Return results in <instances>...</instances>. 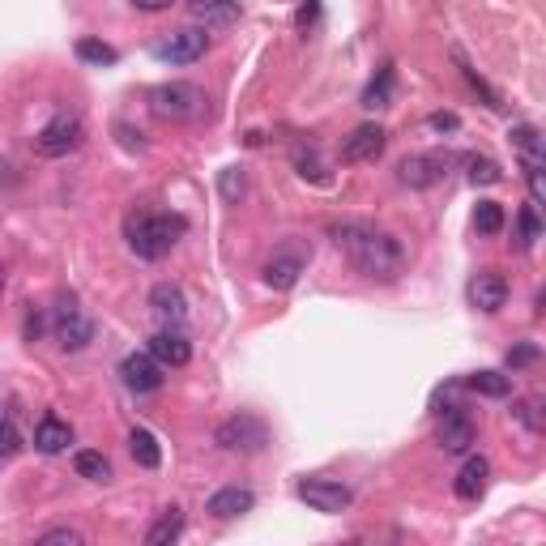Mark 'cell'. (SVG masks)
<instances>
[{"instance_id":"obj_1","label":"cell","mask_w":546,"mask_h":546,"mask_svg":"<svg viewBox=\"0 0 546 546\" xmlns=\"http://www.w3.org/2000/svg\"><path fill=\"white\" fill-rule=\"evenodd\" d=\"M329 235L346 252V261L372 282H393L406 269V248L397 244V235L372 227V222H333Z\"/></svg>"},{"instance_id":"obj_2","label":"cell","mask_w":546,"mask_h":546,"mask_svg":"<svg viewBox=\"0 0 546 546\" xmlns=\"http://www.w3.org/2000/svg\"><path fill=\"white\" fill-rule=\"evenodd\" d=\"M184 231H188V222L180 214H128V222H124L128 248H133L141 261L167 256L175 244H180Z\"/></svg>"},{"instance_id":"obj_3","label":"cell","mask_w":546,"mask_h":546,"mask_svg":"<svg viewBox=\"0 0 546 546\" xmlns=\"http://www.w3.org/2000/svg\"><path fill=\"white\" fill-rule=\"evenodd\" d=\"M150 111L158 120L188 124V120H201L205 111H210V99H205V90L192 86V82H167V86L150 90Z\"/></svg>"},{"instance_id":"obj_4","label":"cell","mask_w":546,"mask_h":546,"mask_svg":"<svg viewBox=\"0 0 546 546\" xmlns=\"http://www.w3.org/2000/svg\"><path fill=\"white\" fill-rule=\"evenodd\" d=\"M82 137H86L82 116H77V111H60V116H52L35 133V150L43 158H64V154H73L77 146H82Z\"/></svg>"},{"instance_id":"obj_5","label":"cell","mask_w":546,"mask_h":546,"mask_svg":"<svg viewBox=\"0 0 546 546\" xmlns=\"http://www.w3.org/2000/svg\"><path fill=\"white\" fill-rule=\"evenodd\" d=\"M214 440H218V448H227V453H261L269 444V427L256 419V414H235V419H227L214 431Z\"/></svg>"},{"instance_id":"obj_6","label":"cell","mask_w":546,"mask_h":546,"mask_svg":"<svg viewBox=\"0 0 546 546\" xmlns=\"http://www.w3.org/2000/svg\"><path fill=\"white\" fill-rule=\"evenodd\" d=\"M56 342L64 346V350H86L90 346V337H94V320L77 308V299L73 295H64L60 303H56Z\"/></svg>"},{"instance_id":"obj_7","label":"cell","mask_w":546,"mask_h":546,"mask_svg":"<svg viewBox=\"0 0 546 546\" xmlns=\"http://www.w3.org/2000/svg\"><path fill=\"white\" fill-rule=\"evenodd\" d=\"M448 167H453V158L440 154V150H427V154H406L397 163V180L406 184V188H431V184H440Z\"/></svg>"},{"instance_id":"obj_8","label":"cell","mask_w":546,"mask_h":546,"mask_svg":"<svg viewBox=\"0 0 546 546\" xmlns=\"http://www.w3.org/2000/svg\"><path fill=\"white\" fill-rule=\"evenodd\" d=\"M512 146L521 154V167H525V180H529V192H534V201L546 197V184H542V137L534 124H517L512 128Z\"/></svg>"},{"instance_id":"obj_9","label":"cell","mask_w":546,"mask_h":546,"mask_svg":"<svg viewBox=\"0 0 546 546\" xmlns=\"http://www.w3.org/2000/svg\"><path fill=\"white\" fill-rule=\"evenodd\" d=\"M308 256H312V252L303 248V244H282V248L265 261V282L273 286V291H291V286L299 282V273L308 269Z\"/></svg>"},{"instance_id":"obj_10","label":"cell","mask_w":546,"mask_h":546,"mask_svg":"<svg viewBox=\"0 0 546 546\" xmlns=\"http://www.w3.org/2000/svg\"><path fill=\"white\" fill-rule=\"evenodd\" d=\"M205 47H210V35H205L201 26H188V30H171V35L154 47V56L163 64H192L205 56Z\"/></svg>"},{"instance_id":"obj_11","label":"cell","mask_w":546,"mask_h":546,"mask_svg":"<svg viewBox=\"0 0 546 546\" xmlns=\"http://www.w3.org/2000/svg\"><path fill=\"white\" fill-rule=\"evenodd\" d=\"M295 495L316 512H346L350 508V487H342L337 478H303Z\"/></svg>"},{"instance_id":"obj_12","label":"cell","mask_w":546,"mask_h":546,"mask_svg":"<svg viewBox=\"0 0 546 546\" xmlns=\"http://www.w3.org/2000/svg\"><path fill=\"white\" fill-rule=\"evenodd\" d=\"M384 128L380 124H359L355 133L342 141V163H376L384 154Z\"/></svg>"},{"instance_id":"obj_13","label":"cell","mask_w":546,"mask_h":546,"mask_svg":"<svg viewBox=\"0 0 546 546\" xmlns=\"http://www.w3.org/2000/svg\"><path fill=\"white\" fill-rule=\"evenodd\" d=\"M150 308H154V316H158V325H163V329H180L188 320V299H184V291L175 282H158L154 286Z\"/></svg>"},{"instance_id":"obj_14","label":"cell","mask_w":546,"mask_h":546,"mask_svg":"<svg viewBox=\"0 0 546 546\" xmlns=\"http://www.w3.org/2000/svg\"><path fill=\"white\" fill-rule=\"evenodd\" d=\"M470 303H474L478 312H500L504 303H508V282H504V273L478 269L474 278H470Z\"/></svg>"},{"instance_id":"obj_15","label":"cell","mask_w":546,"mask_h":546,"mask_svg":"<svg viewBox=\"0 0 546 546\" xmlns=\"http://www.w3.org/2000/svg\"><path fill=\"white\" fill-rule=\"evenodd\" d=\"M120 376H124V384H128L133 393L163 389V363H158L150 350H146V355H128V359L120 363Z\"/></svg>"},{"instance_id":"obj_16","label":"cell","mask_w":546,"mask_h":546,"mask_svg":"<svg viewBox=\"0 0 546 546\" xmlns=\"http://www.w3.org/2000/svg\"><path fill=\"white\" fill-rule=\"evenodd\" d=\"M188 13L205 30H227L239 22V0H188Z\"/></svg>"},{"instance_id":"obj_17","label":"cell","mask_w":546,"mask_h":546,"mask_svg":"<svg viewBox=\"0 0 546 546\" xmlns=\"http://www.w3.org/2000/svg\"><path fill=\"white\" fill-rule=\"evenodd\" d=\"M150 355L163 367H184L192 359V346H188V337L180 329H158L150 337Z\"/></svg>"},{"instance_id":"obj_18","label":"cell","mask_w":546,"mask_h":546,"mask_svg":"<svg viewBox=\"0 0 546 546\" xmlns=\"http://www.w3.org/2000/svg\"><path fill=\"white\" fill-rule=\"evenodd\" d=\"M436 444L444 448V453H465V448L474 444V423L465 419L461 410H448L440 427H436Z\"/></svg>"},{"instance_id":"obj_19","label":"cell","mask_w":546,"mask_h":546,"mask_svg":"<svg viewBox=\"0 0 546 546\" xmlns=\"http://www.w3.org/2000/svg\"><path fill=\"white\" fill-rule=\"evenodd\" d=\"M256 504V495L248 487H222L210 495V504H205V512L218 521H235V517H244V512H252Z\"/></svg>"},{"instance_id":"obj_20","label":"cell","mask_w":546,"mask_h":546,"mask_svg":"<svg viewBox=\"0 0 546 546\" xmlns=\"http://www.w3.org/2000/svg\"><path fill=\"white\" fill-rule=\"evenodd\" d=\"M69 444H73V427L64 423L60 414H43L39 427H35V448H39V453L56 457V453H64Z\"/></svg>"},{"instance_id":"obj_21","label":"cell","mask_w":546,"mask_h":546,"mask_svg":"<svg viewBox=\"0 0 546 546\" xmlns=\"http://www.w3.org/2000/svg\"><path fill=\"white\" fill-rule=\"evenodd\" d=\"M487 478H491V465H487V457H470V461L461 465L457 483H453L457 500H478V495L487 491Z\"/></svg>"},{"instance_id":"obj_22","label":"cell","mask_w":546,"mask_h":546,"mask_svg":"<svg viewBox=\"0 0 546 546\" xmlns=\"http://www.w3.org/2000/svg\"><path fill=\"white\" fill-rule=\"evenodd\" d=\"M128 448H133V461L146 465V470H158V461H163V448H158L154 431H146V427H133V431H128Z\"/></svg>"},{"instance_id":"obj_23","label":"cell","mask_w":546,"mask_h":546,"mask_svg":"<svg viewBox=\"0 0 546 546\" xmlns=\"http://www.w3.org/2000/svg\"><path fill=\"white\" fill-rule=\"evenodd\" d=\"M180 534H184V512L180 508H167L163 517L146 529V546H171Z\"/></svg>"},{"instance_id":"obj_24","label":"cell","mask_w":546,"mask_h":546,"mask_svg":"<svg viewBox=\"0 0 546 546\" xmlns=\"http://www.w3.org/2000/svg\"><path fill=\"white\" fill-rule=\"evenodd\" d=\"M73 470L82 474V478H90V483H107V478H111V461L103 453H94V448H82V453L73 457Z\"/></svg>"},{"instance_id":"obj_25","label":"cell","mask_w":546,"mask_h":546,"mask_svg":"<svg viewBox=\"0 0 546 546\" xmlns=\"http://www.w3.org/2000/svg\"><path fill=\"white\" fill-rule=\"evenodd\" d=\"M465 389L483 393V397H508L512 393V380L500 376V372H474L470 380H465Z\"/></svg>"},{"instance_id":"obj_26","label":"cell","mask_w":546,"mask_h":546,"mask_svg":"<svg viewBox=\"0 0 546 546\" xmlns=\"http://www.w3.org/2000/svg\"><path fill=\"white\" fill-rule=\"evenodd\" d=\"M218 192H222V201H231V205H239L248 197V175H244V167H227L218 175Z\"/></svg>"},{"instance_id":"obj_27","label":"cell","mask_w":546,"mask_h":546,"mask_svg":"<svg viewBox=\"0 0 546 546\" xmlns=\"http://www.w3.org/2000/svg\"><path fill=\"white\" fill-rule=\"evenodd\" d=\"M474 231H478V235H500V231H504V210H500V205H495V201H478Z\"/></svg>"},{"instance_id":"obj_28","label":"cell","mask_w":546,"mask_h":546,"mask_svg":"<svg viewBox=\"0 0 546 546\" xmlns=\"http://www.w3.org/2000/svg\"><path fill=\"white\" fill-rule=\"evenodd\" d=\"M389 94H393V69H380V77L363 90V107L376 111V107H389Z\"/></svg>"},{"instance_id":"obj_29","label":"cell","mask_w":546,"mask_h":546,"mask_svg":"<svg viewBox=\"0 0 546 546\" xmlns=\"http://www.w3.org/2000/svg\"><path fill=\"white\" fill-rule=\"evenodd\" d=\"M77 60H86V64H99V69H103V64H116L120 56H116V47H111V43H99V39H82V43H77Z\"/></svg>"},{"instance_id":"obj_30","label":"cell","mask_w":546,"mask_h":546,"mask_svg":"<svg viewBox=\"0 0 546 546\" xmlns=\"http://www.w3.org/2000/svg\"><path fill=\"white\" fill-rule=\"evenodd\" d=\"M465 167H470V184L478 188V184H500L504 180V171H500V163H491V158H465Z\"/></svg>"},{"instance_id":"obj_31","label":"cell","mask_w":546,"mask_h":546,"mask_svg":"<svg viewBox=\"0 0 546 546\" xmlns=\"http://www.w3.org/2000/svg\"><path fill=\"white\" fill-rule=\"evenodd\" d=\"M22 448V431L18 423L9 419V414H0V457H13Z\"/></svg>"},{"instance_id":"obj_32","label":"cell","mask_w":546,"mask_h":546,"mask_svg":"<svg viewBox=\"0 0 546 546\" xmlns=\"http://www.w3.org/2000/svg\"><path fill=\"white\" fill-rule=\"evenodd\" d=\"M542 235L538 227V214L534 210H521V248H534V239Z\"/></svg>"},{"instance_id":"obj_33","label":"cell","mask_w":546,"mask_h":546,"mask_svg":"<svg viewBox=\"0 0 546 546\" xmlns=\"http://www.w3.org/2000/svg\"><path fill=\"white\" fill-rule=\"evenodd\" d=\"M39 542L43 546H60V542L64 546H77V542H82V534H77V529H52V534H43Z\"/></svg>"},{"instance_id":"obj_34","label":"cell","mask_w":546,"mask_h":546,"mask_svg":"<svg viewBox=\"0 0 546 546\" xmlns=\"http://www.w3.org/2000/svg\"><path fill=\"white\" fill-rule=\"evenodd\" d=\"M431 128H440V133H457L461 120L453 116V111H440V116H431Z\"/></svg>"},{"instance_id":"obj_35","label":"cell","mask_w":546,"mask_h":546,"mask_svg":"<svg viewBox=\"0 0 546 546\" xmlns=\"http://www.w3.org/2000/svg\"><path fill=\"white\" fill-rule=\"evenodd\" d=\"M534 410H538V406H534V401H521V406H517V410H512V414H517V419H521L525 427H534V431H538L542 423H538V414H534Z\"/></svg>"},{"instance_id":"obj_36","label":"cell","mask_w":546,"mask_h":546,"mask_svg":"<svg viewBox=\"0 0 546 546\" xmlns=\"http://www.w3.org/2000/svg\"><path fill=\"white\" fill-rule=\"evenodd\" d=\"M133 5H137L141 13H163V9L175 5V0H133Z\"/></svg>"},{"instance_id":"obj_37","label":"cell","mask_w":546,"mask_h":546,"mask_svg":"<svg viewBox=\"0 0 546 546\" xmlns=\"http://www.w3.org/2000/svg\"><path fill=\"white\" fill-rule=\"evenodd\" d=\"M534 355H538L534 346H521L517 355H508V363H512V367H521V363H534Z\"/></svg>"},{"instance_id":"obj_38","label":"cell","mask_w":546,"mask_h":546,"mask_svg":"<svg viewBox=\"0 0 546 546\" xmlns=\"http://www.w3.org/2000/svg\"><path fill=\"white\" fill-rule=\"evenodd\" d=\"M0 291H5V273H0Z\"/></svg>"}]
</instances>
